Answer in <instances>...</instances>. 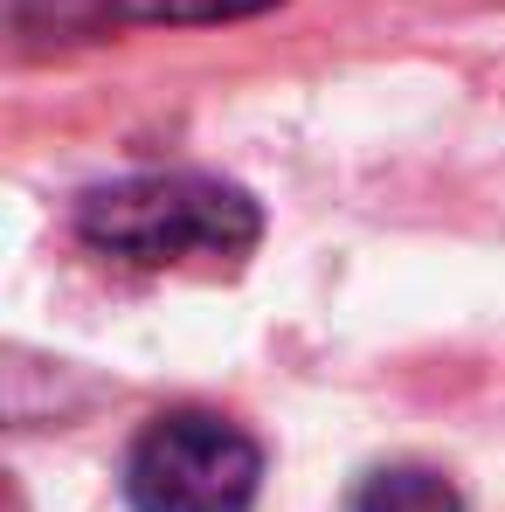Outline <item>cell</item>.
Instances as JSON below:
<instances>
[{
  "label": "cell",
  "instance_id": "6da1fadb",
  "mask_svg": "<svg viewBox=\"0 0 505 512\" xmlns=\"http://www.w3.org/2000/svg\"><path fill=\"white\" fill-rule=\"evenodd\" d=\"M84 243L125 263H187V256H243L256 243V201L208 173H139L97 187L77 208Z\"/></svg>",
  "mask_w": 505,
  "mask_h": 512
},
{
  "label": "cell",
  "instance_id": "7a4b0ae2",
  "mask_svg": "<svg viewBox=\"0 0 505 512\" xmlns=\"http://www.w3.org/2000/svg\"><path fill=\"white\" fill-rule=\"evenodd\" d=\"M263 457L236 423L208 409H173L132 443V512H250Z\"/></svg>",
  "mask_w": 505,
  "mask_h": 512
},
{
  "label": "cell",
  "instance_id": "3957f363",
  "mask_svg": "<svg viewBox=\"0 0 505 512\" xmlns=\"http://www.w3.org/2000/svg\"><path fill=\"white\" fill-rule=\"evenodd\" d=\"M353 512H464V499H457V485H450L443 471H429V464H388V471H374V478L360 485Z\"/></svg>",
  "mask_w": 505,
  "mask_h": 512
},
{
  "label": "cell",
  "instance_id": "277c9868",
  "mask_svg": "<svg viewBox=\"0 0 505 512\" xmlns=\"http://www.w3.org/2000/svg\"><path fill=\"white\" fill-rule=\"evenodd\" d=\"M132 21H236V14H263L277 0H111Z\"/></svg>",
  "mask_w": 505,
  "mask_h": 512
}]
</instances>
